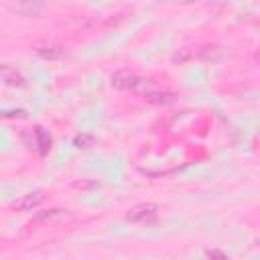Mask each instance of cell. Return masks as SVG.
Here are the masks:
<instances>
[{"label": "cell", "instance_id": "cell-7", "mask_svg": "<svg viewBox=\"0 0 260 260\" xmlns=\"http://www.w3.org/2000/svg\"><path fill=\"white\" fill-rule=\"evenodd\" d=\"M61 209H51L49 213H41L39 217H37V221H53L55 217H61Z\"/></svg>", "mask_w": 260, "mask_h": 260}, {"label": "cell", "instance_id": "cell-4", "mask_svg": "<svg viewBox=\"0 0 260 260\" xmlns=\"http://www.w3.org/2000/svg\"><path fill=\"white\" fill-rule=\"evenodd\" d=\"M35 51L43 57V59H61L63 55H65V49L61 47V45H57V43H41V45H37L35 47Z\"/></svg>", "mask_w": 260, "mask_h": 260}, {"label": "cell", "instance_id": "cell-2", "mask_svg": "<svg viewBox=\"0 0 260 260\" xmlns=\"http://www.w3.org/2000/svg\"><path fill=\"white\" fill-rule=\"evenodd\" d=\"M12 8L22 16H39L45 10V2L43 0H16Z\"/></svg>", "mask_w": 260, "mask_h": 260}, {"label": "cell", "instance_id": "cell-1", "mask_svg": "<svg viewBox=\"0 0 260 260\" xmlns=\"http://www.w3.org/2000/svg\"><path fill=\"white\" fill-rule=\"evenodd\" d=\"M128 219H130V221H138V223L152 221V219H156V207H154L152 203L136 205V207H132V209H130Z\"/></svg>", "mask_w": 260, "mask_h": 260}, {"label": "cell", "instance_id": "cell-5", "mask_svg": "<svg viewBox=\"0 0 260 260\" xmlns=\"http://www.w3.org/2000/svg\"><path fill=\"white\" fill-rule=\"evenodd\" d=\"M43 199H45L43 193H28V195H24V197L16 203V207H18V209H24V211H30V209L37 207Z\"/></svg>", "mask_w": 260, "mask_h": 260}, {"label": "cell", "instance_id": "cell-6", "mask_svg": "<svg viewBox=\"0 0 260 260\" xmlns=\"http://www.w3.org/2000/svg\"><path fill=\"white\" fill-rule=\"evenodd\" d=\"M197 55H199L201 59H205V61H217V59L221 57V49L215 47V45H207V47H201Z\"/></svg>", "mask_w": 260, "mask_h": 260}, {"label": "cell", "instance_id": "cell-3", "mask_svg": "<svg viewBox=\"0 0 260 260\" xmlns=\"http://www.w3.org/2000/svg\"><path fill=\"white\" fill-rule=\"evenodd\" d=\"M0 83L22 87V85H24V77H22L14 67H10V65H0Z\"/></svg>", "mask_w": 260, "mask_h": 260}]
</instances>
